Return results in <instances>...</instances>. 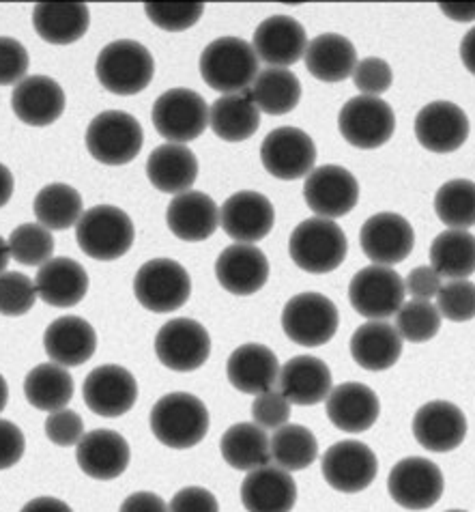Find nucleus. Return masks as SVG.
Listing matches in <instances>:
<instances>
[{
	"instance_id": "c9c22d12",
	"label": "nucleus",
	"mask_w": 475,
	"mask_h": 512,
	"mask_svg": "<svg viewBox=\"0 0 475 512\" xmlns=\"http://www.w3.org/2000/svg\"><path fill=\"white\" fill-rule=\"evenodd\" d=\"M209 125L213 134L226 142H243L261 127V110L250 93H233L215 99L209 108Z\"/></svg>"
},
{
	"instance_id": "c85d7f7f",
	"label": "nucleus",
	"mask_w": 475,
	"mask_h": 512,
	"mask_svg": "<svg viewBox=\"0 0 475 512\" xmlns=\"http://www.w3.org/2000/svg\"><path fill=\"white\" fill-rule=\"evenodd\" d=\"M43 349L54 364L65 368L82 366L97 351V334L86 319L67 315L48 325L46 334H43Z\"/></svg>"
},
{
	"instance_id": "473e14b6",
	"label": "nucleus",
	"mask_w": 475,
	"mask_h": 512,
	"mask_svg": "<svg viewBox=\"0 0 475 512\" xmlns=\"http://www.w3.org/2000/svg\"><path fill=\"white\" fill-rule=\"evenodd\" d=\"M351 355L364 371L381 373L400 360L402 338L392 323L368 321L351 336Z\"/></svg>"
},
{
	"instance_id": "5fc2aeb1",
	"label": "nucleus",
	"mask_w": 475,
	"mask_h": 512,
	"mask_svg": "<svg viewBox=\"0 0 475 512\" xmlns=\"http://www.w3.org/2000/svg\"><path fill=\"white\" fill-rule=\"evenodd\" d=\"M46 435L54 446L69 448V446H78L80 439L86 435L84 433V420L80 414L71 409H59L54 414L48 416L46 420Z\"/></svg>"
},
{
	"instance_id": "9b49d317",
	"label": "nucleus",
	"mask_w": 475,
	"mask_h": 512,
	"mask_svg": "<svg viewBox=\"0 0 475 512\" xmlns=\"http://www.w3.org/2000/svg\"><path fill=\"white\" fill-rule=\"evenodd\" d=\"M338 127L349 145L357 149H377L394 136L396 115L383 99L359 95L342 106Z\"/></svg>"
},
{
	"instance_id": "aec40b11",
	"label": "nucleus",
	"mask_w": 475,
	"mask_h": 512,
	"mask_svg": "<svg viewBox=\"0 0 475 512\" xmlns=\"http://www.w3.org/2000/svg\"><path fill=\"white\" fill-rule=\"evenodd\" d=\"M413 435L428 452H452L465 442L467 418L450 401H430L415 411Z\"/></svg>"
},
{
	"instance_id": "4468645a",
	"label": "nucleus",
	"mask_w": 475,
	"mask_h": 512,
	"mask_svg": "<svg viewBox=\"0 0 475 512\" xmlns=\"http://www.w3.org/2000/svg\"><path fill=\"white\" fill-rule=\"evenodd\" d=\"M441 469L424 457H409L394 465L387 478V491L392 500L407 510L433 508L443 495Z\"/></svg>"
},
{
	"instance_id": "bf43d9fd",
	"label": "nucleus",
	"mask_w": 475,
	"mask_h": 512,
	"mask_svg": "<svg viewBox=\"0 0 475 512\" xmlns=\"http://www.w3.org/2000/svg\"><path fill=\"white\" fill-rule=\"evenodd\" d=\"M119 512H168V504L157 493L138 491L125 497Z\"/></svg>"
},
{
	"instance_id": "4c0bfd02",
	"label": "nucleus",
	"mask_w": 475,
	"mask_h": 512,
	"mask_svg": "<svg viewBox=\"0 0 475 512\" xmlns=\"http://www.w3.org/2000/svg\"><path fill=\"white\" fill-rule=\"evenodd\" d=\"M220 450L230 467L248 474L258 467L269 465L271 461L267 431L254 422H239L230 426L222 435Z\"/></svg>"
},
{
	"instance_id": "c756f323",
	"label": "nucleus",
	"mask_w": 475,
	"mask_h": 512,
	"mask_svg": "<svg viewBox=\"0 0 475 512\" xmlns=\"http://www.w3.org/2000/svg\"><path fill=\"white\" fill-rule=\"evenodd\" d=\"M170 233L183 241H205L220 226V209L205 192H183L172 198L166 209Z\"/></svg>"
},
{
	"instance_id": "79ce46f5",
	"label": "nucleus",
	"mask_w": 475,
	"mask_h": 512,
	"mask_svg": "<svg viewBox=\"0 0 475 512\" xmlns=\"http://www.w3.org/2000/svg\"><path fill=\"white\" fill-rule=\"evenodd\" d=\"M269 450L273 465L284 472H301L319 457V442L308 426L284 424L269 437Z\"/></svg>"
},
{
	"instance_id": "f704fd0d",
	"label": "nucleus",
	"mask_w": 475,
	"mask_h": 512,
	"mask_svg": "<svg viewBox=\"0 0 475 512\" xmlns=\"http://www.w3.org/2000/svg\"><path fill=\"white\" fill-rule=\"evenodd\" d=\"M37 35L52 46H67L89 31L91 13L82 3H39L33 9Z\"/></svg>"
},
{
	"instance_id": "e433bc0d",
	"label": "nucleus",
	"mask_w": 475,
	"mask_h": 512,
	"mask_svg": "<svg viewBox=\"0 0 475 512\" xmlns=\"http://www.w3.org/2000/svg\"><path fill=\"white\" fill-rule=\"evenodd\" d=\"M357 52L351 39L338 33L314 37L306 50V67L321 82H342L353 76Z\"/></svg>"
},
{
	"instance_id": "412c9836",
	"label": "nucleus",
	"mask_w": 475,
	"mask_h": 512,
	"mask_svg": "<svg viewBox=\"0 0 475 512\" xmlns=\"http://www.w3.org/2000/svg\"><path fill=\"white\" fill-rule=\"evenodd\" d=\"M252 48L271 67L286 69L295 65L308 50L306 28L291 16H271L258 24L252 39Z\"/></svg>"
},
{
	"instance_id": "4d7b16f0",
	"label": "nucleus",
	"mask_w": 475,
	"mask_h": 512,
	"mask_svg": "<svg viewBox=\"0 0 475 512\" xmlns=\"http://www.w3.org/2000/svg\"><path fill=\"white\" fill-rule=\"evenodd\" d=\"M26 439L20 426L0 418V469H9L22 461Z\"/></svg>"
},
{
	"instance_id": "7c9ffc66",
	"label": "nucleus",
	"mask_w": 475,
	"mask_h": 512,
	"mask_svg": "<svg viewBox=\"0 0 475 512\" xmlns=\"http://www.w3.org/2000/svg\"><path fill=\"white\" fill-rule=\"evenodd\" d=\"M35 287L41 302L54 308H71L78 306L89 291V274L78 261L56 256L39 267Z\"/></svg>"
},
{
	"instance_id": "7ed1b4c3",
	"label": "nucleus",
	"mask_w": 475,
	"mask_h": 512,
	"mask_svg": "<svg viewBox=\"0 0 475 512\" xmlns=\"http://www.w3.org/2000/svg\"><path fill=\"white\" fill-rule=\"evenodd\" d=\"M349 252V241L334 220L310 218L295 226L289 239L293 263L308 274H329L338 269Z\"/></svg>"
},
{
	"instance_id": "393cba45",
	"label": "nucleus",
	"mask_w": 475,
	"mask_h": 512,
	"mask_svg": "<svg viewBox=\"0 0 475 512\" xmlns=\"http://www.w3.org/2000/svg\"><path fill=\"white\" fill-rule=\"evenodd\" d=\"M65 91L50 76H26L11 95L16 117L33 127H48L65 112Z\"/></svg>"
},
{
	"instance_id": "5701e85b",
	"label": "nucleus",
	"mask_w": 475,
	"mask_h": 512,
	"mask_svg": "<svg viewBox=\"0 0 475 512\" xmlns=\"http://www.w3.org/2000/svg\"><path fill=\"white\" fill-rule=\"evenodd\" d=\"M215 278L233 295H254L269 280V261L263 250L252 244H233L215 261Z\"/></svg>"
},
{
	"instance_id": "ea45409f",
	"label": "nucleus",
	"mask_w": 475,
	"mask_h": 512,
	"mask_svg": "<svg viewBox=\"0 0 475 512\" xmlns=\"http://www.w3.org/2000/svg\"><path fill=\"white\" fill-rule=\"evenodd\" d=\"M250 97L265 115L280 117L297 108L301 99V82L291 69L269 67L256 76Z\"/></svg>"
},
{
	"instance_id": "f3484780",
	"label": "nucleus",
	"mask_w": 475,
	"mask_h": 512,
	"mask_svg": "<svg viewBox=\"0 0 475 512\" xmlns=\"http://www.w3.org/2000/svg\"><path fill=\"white\" fill-rule=\"evenodd\" d=\"M304 198L319 218L334 220L347 216L359 201V183L347 168L325 164L306 177Z\"/></svg>"
},
{
	"instance_id": "603ef678",
	"label": "nucleus",
	"mask_w": 475,
	"mask_h": 512,
	"mask_svg": "<svg viewBox=\"0 0 475 512\" xmlns=\"http://www.w3.org/2000/svg\"><path fill=\"white\" fill-rule=\"evenodd\" d=\"M392 67L387 61L377 59V56H368V59L359 61L353 71V84L362 91L366 97H379L392 87Z\"/></svg>"
},
{
	"instance_id": "2eb2a0df",
	"label": "nucleus",
	"mask_w": 475,
	"mask_h": 512,
	"mask_svg": "<svg viewBox=\"0 0 475 512\" xmlns=\"http://www.w3.org/2000/svg\"><path fill=\"white\" fill-rule=\"evenodd\" d=\"M325 482L340 493L366 491L379 472V461L366 444L347 439L327 448L321 461Z\"/></svg>"
},
{
	"instance_id": "f03ea898",
	"label": "nucleus",
	"mask_w": 475,
	"mask_h": 512,
	"mask_svg": "<svg viewBox=\"0 0 475 512\" xmlns=\"http://www.w3.org/2000/svg\"><path fill=\"white\" fill-rule=\"evenodd\" d=\"M200 76L213 91L243 93L258 76V56L246 39L218 37L200 54Z\"/></svg>"
},
{
	"instance_id": "f8f14e48",
	"label": "nucleus",
	"mask_w": 475,
	"mask_h": 512,
	"mask_svg": "<svg viewBox=\"0 0 475 512\" xmlns=\"http://www.w3.org/2000/svg\"><path fill=\"white\" fill-rule=\"evenodd\" d=\"M155 355L175 373L198 371L211 355L209 332L194 319H172L155 336Z\"/></svg>"
},
{
	"instance_id": "ddd939ff",
	"label": "nucleus",
	"mask_w": 475,
	"mask_h": 512,
	"mask_svg": "<svg viewBox=\"0 0 475 512\" xmlns=\"http://www.w3.org/2000/svg\"><path fill=\"white\" fill-rule=\"evenodd\" d=\"M261 162L269 175L282 181L308 177L316 164V145L299 127H278L263 140Z\"/></svg>"
},
{
	"instance_id": "09e8293b",
	"label": "nucleus",
	"mask_w": 475,
	"mask_h": 512,
	"mask_svg": "<svg viewBox=\"0 0 475 512\" xmlns=\"http://www.w3.org/2000/svg\"><path fill=\"white\" fill-rule=\"evenodd\" d=\"M437 308L441 317L454 323L475 319V284L469 280L445 282L437 293Z\"/></svg>"
},
{
	"instance_id": "338daca9",
	"label": "nucleus",
	"mask_w": 475,
	"mask_h": 512,
	"mask_svg": "<svg viewBox=\"0 0 475 512\" xmlns=\"http://www.w3.org/2000/svg\"><path fill=\"white\" fill-rule=\"evenodd\" d=\"M7 401H9V386H7L5 377L0 375V411L7 407Z\"/></svg>"
},
{
	"instance_id": "37998d69",
	"label": "nucleus",
	"mask_w": 475,
	"mask_h": 512,
	"mask_svg": "<svg viewBox=\"0 0 475 512\" xmlns=\"http://www.w3.org/2000/svg\"><path fill=\"white\" fill-rule=\"evenodd\" d=\"M82 196L67 183H50L35 196V218L48 231H67L82 218Z\"/></svg>"
},
{
	"instance_id": "20e7f679",
	"label": "nucleus",
	"mask_w": 475,
	"mask_h": 512,
	"mask_svg": "<svg viewBox=\"0 0 475 512\" xmlns=\"http://www.w3.org/2000/svg\"><path fill=\"white\" fill-rule=\"evenodd\" d=\"M97 80L114 95H136L145 91L155 74L151 52L134 39H119L104 46L95 63Z\"/></svg>"
},
{
	"instance_id": "864d4df0",
	"label": "nucleus",
	"mask_w": 475,
	"mask_h": 512,
	"mask_svg": "<svg viewBox=\"0 0 475 512\" xmlns=\"http://www.w3.org/2000/svg\"><path fill=\"white\" fill-rule=\"evenodd\" d=\"M28 63L31 59L18 39L0 37V87H11V84L18 87L26 78Z\"/></svg>"
},
{
	"instance_id": "a878e982",
	"label": "nucleus",
	"mask_w": 475,
	"mask_h": 512,
	"mask_svg": "<svg viewBox=\"0 0 475 512\" xmlns=\"http://www.w3.org/2000/svg\"><path fill=\"white\" fill-rule=\"evenodd\" d=\"M132 450L117 431L97 429L86 433L76 446V461L82 472L95 480H114L129 467Z\"/></svg>"
},
{
	"instance_id": "774afa93",
	"label": "nucleus",
	"mask_w": 475,
	"mask_h": 512,
	"mask_svg": "<svg viewBox=\"0 0 475 512\" xmlns=\"http://www.w3.org/2000/svg\"><path fill=\"white\" fill-rule=\"evenodd\" d=\"M448 512H467V510H448Z\"/></svg>"
},
{
	"instance_id": "423d86ee",
	"label": "nucleus",
	"mask_w": 475,
	"mask_h": 512,
	"mask_svg": "<svg viewBox=\"0 0 475 512\" xmlns=\"http://www.w3.org/2000/svg\"><path fill=\"white\" fill-rule=\"evenodd\" d=\"M142 145L145 132L140 121L123 110L99 112L86 130V149L106 166H123L136 160Z\"/></svg>"
},
{
	"instance_id": "a211bd4d",
	"label": "nucleus",
	"mask_w": 475,
	"mask_h": 512,
	"mask_svg": "<svg viewBox=\"0 0 475 512\" xmlns=\"http://www.w3.org/2000/svg\"><path fill=\"white\" fill-rule=\"evenodd\" d=\"M359 244L372 265L392 267L407 259L415 246V233L400 213L383 211L364 222Z\"/></svg>"
},
{
	"instance_id": "3c124183",
	"label": "nucleus",
	"mask_w": 475,
	"mask_h": 512,
	"mask_svg": "<svg viewBox=\"0 0 475 512\" xmlns=\"http://www.w3.org/2000/svg\"><path fill=\"white\" fill-rule=\"evenodd\" d=\"M291 401L280 390H267L258 394L252 403L254 424L265 431H278L280 426L289 424L291 420Z\"/></svg>"
},
{
	"instance_id": "4be33fe9",
	"label": "nucleus",
	"mask_w": 475,
	"mask_h": 512,
	"mask_svg": "<svg viewBox=\"0 0 475 512\" xmlns=\"http://www.w3.org/2000/svg\"><path fill=\"white\" fill-rule=\"evenodd\" d=\"M417 142L433 153H452L465 145L469 119L465 110L452 102H433L415 117Z\"/></svg>"
},
{
	"instance_id": "69168bd1",
	"label": "nucleus",
	"mask_w": 475,
	"mask_h": 512,
	"mask_svg": "<svg viewBox=\"0 0 475 512\" xmlns=\"http://www.w3.org/2000/svg\"><path fill=\"white\" fill-rule=\"evenodd\" d=\"M11 261V252H9V244L7 241L0 237V276L7 272V265Z\"/></svg>"
},
{
	"instance_id": "58836bf2",
	"label": "nucleus",
	"mask_w": 475,
	"mask_h": 512,
	"mask_svg": "<svg viewBox=\"0 0 475 512\" xmlns=\"http://www.w3.org/2000/svg\"><path fill=\"white\" fill-rule=\"evenodd\" d=\"M24 396L35 409L54 414L74 398V377L61 364H39L24 379Z\"/></svg>"
},
{
	"instance_id": "e2e57ef3",
	"label": "nucleus",
	"mask_w": 475,
	"mask_h": 512,
	"mask_svg": "<svg viewBox=\"0 0 475 512\" xmlns=\"http://www.w3.org/2000/svg\"><path fill=\"white\" fill-rule=\"evenodd\" d=\"M460 59L467 71L475 76V26L463 37V44H460Z\"/></svg>"
},
{
	"instance_id": "0eeeda50",
	"label": "nucleus",
	"mask_w": 475,
	"mask_h": 512,
	"mask_svg": "<svg viewBox=\"0 0 475 512\" xmlns=\"http://www.w3.org/2000/svg\"><path fill=\"white\" fill-rule=\"evenodd\" d=\"M134 295L142 308L166 315L190 300L192 278L179 261L151 259L136 272Z\"/></svg>"
},
{
	"instance_id": "f257e3e1",
	"label": "nucleus",
	"mask_w": 475,
	"mask_h": 512,
	"mask_svg": "<svg viewBox=\"0 0 475 512\" xmlns=\"http://www.w3.org/2000/svg\"><path fill=\"white\" fill-rule=\"evenodd\" d=\"M149 422L157 442L187 450L198 446L209 433V409L194 394L170 392L153 405Z\"/></svg>"
},
{
	"instance_id": "c03bdc74",
	"label": "nucleus",
	"mask_w": 475,
	"mask_h": 512,
	"mask_svg": "<svg viewBox=\"0 0 475 512\" xmlns=\"http://www.w3.org/2000/svg\"><path fill=\"white\" fill-rule=\"evenodd\" d=\"M437 218L454 231L475 226V183L469 179H452L435 194Z\"/></svg>"
},
{
	"instance_id": "b1692460",
	"label": "nucleus",
	"mask_w": 475,
	"mask_h": 512,
	"mask_svg": "<svg viewBox=\"0 0 475 512\" xmlns=\"http://www.w3.org/2000/svg\"><path fill=\"white\" fill-rule=\"evenodd\" d=\"M327 418L344 433H364L379 420V396L366 383H340L327 396Z\"/></svg>"
},
{
	"instance_id": "9d476101",
	"label": "nucleus",
	"mask_w": 475,
	"mask_h": 512,
	"mask_svg": "<svg viewBox=\"0 0 475 512\" xmlns=\"http://www.w3.org/2000/svg\"><path fill=\"white\" fill-rule=\"evenodd\" d=\"M405 280L392 267L370 265L359 269L349 284V302L370 321L394 317L405 304Z\"/></svg>"
},
{
	"instance_id": "680f3d73",
	"label": "nucleus",
	"mask_w": 475,
	"mask_h": 512,
	"mask_svg": "<svg viewBox=\"0 0 475 512\" xmlns=\"http://www.w3.org/2000/svg\"><path fill=\"white\" fill-rule=\"evenodd\" d=\"M439 9L454 22H473L475 3H441Z\"/></svg>"
},
{
	"instance_id": "13d9d810",
	"label": "nucleus",
	"mask_w": 475,
	"mask_h": 512,
	"mask_svg": "<svg viewBox=\"0 0 475 512\" xmlns=\"http://www.w3.org/2000/svg\"><path fill=\"white\" fill-rule=\"evenodd\" d=\"M441 287H443V278L428 265L415 267L405 280V291L413 297V300H420V302L433 300Z\"/></svg>"
},
{
	"instance_id": "cd10ccee",
	"label": "nucleus",
	"mask_w": 475,
	"mask_h": 512,
	"mask_svg": "<svg viewBox=\"0 0 475 512\" xmlns=\"http://www.w3.org/2000/svg\"><path fill=\"white\" fill-rule=\"evenodd\" d=\"M230 386L243 394H263L276 388L280 379L278 355L265 345L248 343L230 353L226 364Z\"/></svg>"
},
{
	"instance_id": "a18cd8bd",
	"label": "nucleus",
	"mask_w": 475,
	"mask_h": 512,
	"mask_svg": "<svg viewBox=\"0 0 475 512\" xmlns=\"http://www.w3.org/2000/svg\"><path fill=\"white\" fill-rule=\"evenodd\" d=\"M9 252L11 259H16L20 265H46L54 254V237L52 231L41 224H20L18 229H13L9 239Z\"/></svg>"
},
{
	"instance_id": "49530a36",
	"label": "nucleus",
	"mask_w": 475,
	"mask_h": 512,
	"mask_svg": "<svg viewBox=\"0 0 475 512\" xmlns=\"http://www.w3.org/2000/svg\"><path fill=\"white\" fill-rule=\"evenodd\" d=\"M396 330L402 340L409 343H428L441 330V312L435 304L411 300L396 312Z\"/></svg>"
},
{
	"instance_id": "a19ab883",
	"label": "nucleus",
	"mask_w": 475,
	"mask_h": 512,
	"mask_svg": "<svg viewBox=\"0 0 475 512\" xmlns=\"http://www.w3.org/2000/svg\"><path fill=\"white\" fill-rule=\"evenodd\" d=\"M430 267L441 278L467 280L475 274V237L469 231H443L430 246Z\"/></svg>"
},
{
	"instance_id": "bb28decb",
	"label": "nucleus",
	"mask_w": 475,
	"mask_h": 512,
	"mask_svg": "<svg viewBox=\"0 0 475 512\" xmlns=\"http://www.w3.org/2000/svg\"><path fill=\"white\" fill-rule=\"evenodd\" d=\"M295 502V480L278 465L254 469L241 485V504L248 512H291Z\"/></svg>"
},
{
	"instance_id": "0e129e2a",
	"label": "nucleus",
	"mask_w": 475,
	"mask_h": 512,
	"mask_svg": "<svg viewBox=\"0 0 475 512\" xmlns=\"http://www.w3.org/2000/svg\"><path fill=\"white\" fill-rule=\"evenodd\" d=\"M11 196H13V175L5 164H0V207H5L11 201Z\"/></svg>"
},
{
	"instance_id": "6e6552de",
	"label": "nucleus",
	"mask_w": 475,
	"mask_h": 512,
	"mask_svg": "<svg viewBox=\"0 0 475 512\" xmlns=\"http://www.w3.org/2000/svg\"><path fill=\"white\" fill-rule=\"evenodd\" d=\"M151 119L162 138L172 145H185L207 130L209 106L192 89H170L155 99Z\"/></svg>"
},
{
	"instance_id": "1a4fd4ad",
	"label": "nucleus",
	"mask_w": 475,
	"mask_h": 512,
	"mask_svg": "<svg viewBox=\"0 0 475 512\" xmlns=\"http://www.w3.org/2000/svg\"><path fill=\"white\" fill-rule=\"evenodd\" d=\"M336 304L321 293H299L282 310V330L301 347L327 345L338 332Z\"/></svg>"
},
{
	"instance_id": "2f4dec72",
	"label": "nucleus",
	"mask_w": 475,
	"mask_h": 512,
	"mask_svg": "<svg viewBox=\"0 0 475 512\" xmlns=\"http://www.w3.org/2000/svg\"><path fill=\"white\" fill-rule=\"evenodd\" d=\"M278 388L291 405H319L331 392V371L319 358L297 355L280 368Z\"/></svg>"
},
{
	"instance_id": "dca6fc26",
	"label": "nucleus",
	"mask_w": 475,
	"mask_h": 512,
	"mask_svg": "<svg viewBox=\"0 0 475 512\" xmlns=\"http://www.w3.org/2000/svg\"><path fill=\"white\" fill-rule=\"evenodd\" d=\"M84 403L102 418L125 416L138 401L136 377L119 364L97 366L84 379Z\"/></svg>"
},
{
	"instance_id": "8fccbe9b",
	"label": "nucleus",
	"mask_w": 475,
	"mask_h": 512,
	"mask_svg": "<svg viewBox=\"0 0 475 512\" xmlns=\"http://www.w3.org/2000/svg\"><path fill=\"white\" fill-rule=\"evenodd\" d=\"M147 18L160 26L162 31L179 33L192 28L205 13V5L200 3H147Z\"/></svg>"
},
{
	"instance_id": "72a5a7b5",
	"label": "nucleus",
	"mask_w": 475,
	"mask_h": 512,
	"mask_svg": "<svg viewBox=\"0 0 475 512\" xmlns=\"http://www.w3.org/2000/svg\"><path fill=\"white\" fill-rule=\"evenodd\" d=\"M147 177L153 188L166 194L190 192L198 177V160L190 147L166 145L157 147L147 160Z\"/></svg>"
},
{
	"instance_id": "39448f33",
	"label": "nucleus",
	"mask_w": 475,
	"mask_h": 512,
	"mask_svg": "<svg viewBox=\"0 0 475 512\" xmlns=\"http://www.w3.org/2000/svg\"><path fill=\"white\" fill-rule=\"evenodd\" d=\"M136 229L132 218L119 207L97 205L82 213L76 224V239L84 254L95 261H117L134 246Z\"/></svg>"
},
{
	"instance_id": "6e6d98bb",
	"label": "nucleus",
	"mask_w": 475,
	"mask_h": 512,
	"mask_svg": "<svg viewBox=\"0 0 475 512\" xmlns=\"http://www.w3.org/2000/svg\"><path fill=\"white\" fill-rule=\"evenodd\" d=\"M168 512H220V504L209 489L185 487L172 497Z\"/></svg>"
},
{
	"instance_id": "de8ad7c7",
	"label": "nucleus",
	"mask_w": 475,
	"mask_h": 512,
	"mask_svg": "<svg viewBox=\"0 0 475 512\" xmlns=\"http://www.w3.org/2000/svg\"><path fill=\"white\" fill-rule=\"evenodd\" d=\"M35 282L20 272H5L0 276V315L22 317L37 302Z\"/></svg>"
},
{
	"instance_id": "6ab92c4d",
	"label": "nucleus",
	"mask_w": 475,
	"mask_h": 512,
	"mask_svg": "<svg viewBox=\"0 0 475 512\" xmlns=\"http://www.w3.org/2000/svg\"><path fill=\"white\" fill-rule=\"evenodd\" d=\"M224 233L237 244H256L265 239L276 224V209L261 192L243 190L228 198L220 211Z\"/></svg>"
},
{
	"instance_id": "052dcab7",
	"label": "nucleus",
	"mask_w": 475,
	"mask_h": 512,
	"mask_svg": "<svg viewBox=\"0 0 475 512\" xmlns=\"http://www.w3.org/2000/svg\"><path fill=\"white\" fill-rule=\"evenodd\" d=\"M20 512H74L63 500H56V497H35L28 504H24V508Z\"/></svg>"
}]
</instances>
